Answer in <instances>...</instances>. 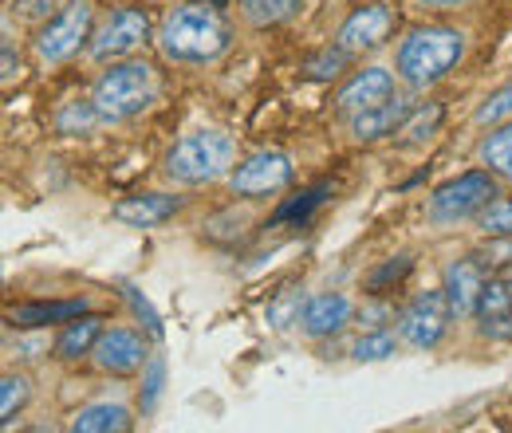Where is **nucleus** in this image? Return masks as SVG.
Returning <instances> with one entry per match:
<instances>
[{"label":"nucleus","instance_id":"423d86ee","mask_svg":"<svg viewBox=\"0 0 512 433\" xmlns=\"http://www.w3.org/2000/svg\"><path fill=\"white\" fill-rule=\"evenodd\" d=\"M91 36V0H71L60 16H52L36 36V56L44 63L71 60Z\"/></svg>","mask_w":512,"mask_h":433},{"label":"nucleus","instance_id":"4be33fe9","mask_svg":"<svg viewBox=\"0 0 512 433\" xmlns=\"http://www.w3.org/2000/svg\"><path fill=\"white\" fill-rule=\"evenodd\" d=\"M300 8H304V0H241V16H245L249 24H256V28L284 24V20H292Z\"/></svg>","mask_w":512,"mask_h":433},{"label":"nucleus","instance_id":"c756f323","mask_svg":"<svg viewBox=\"0 0 512 433\" xmlns=\"http://www.w3.org/2000/svg\"><path fill=\"white\" fill-rule=\"evenodd\" d=\"M300 292H284L272 308H268V323L272 327H288V323H300Z\"/></svg>","mask_w":512,"mask_h":433},{"label":"nucleus","instance_id":"aec40b11","mask_svg":"<svg viewBox=\"0 0 512 433\" xmlns=\"http://www.w3.org/2000/svg\"><path fill=\"white\" fill-rule=\"evenodd\" d=\"M477 162H481L485 170H493L497 178L512 182V119L509 123H501L497 130H489V134L481 138V146H477Z\"/></svg>","mask_w":512,"mask_h":433},{"label":"nucleus","instance_id":"7ed1b4c3","mask_svg":"<svg viewBox=\"0 0 512 433\" xmlns=\"http://www.w3.org/2000/svg\"><path fill=\"white\" fill-rule=\"evenodd\" d=\"M237 166V142L225 130H193L166 154V178L178 186H205L229 178Z\"/></svg>","mask_w":512,"mask_h":433},{"label":"nucleus","instance_id":"bb28decb","mask_svg":"<svg viewBox=\"0 0 512 433\" xmlns=\"http://www.w3.org/2000/svg\"><path fill=\"white\" fill-rule=\"evenodd\" d=\"M477 126H501V123H509L512 119V83H505L501 91H493L481 107H477Z\"/></svg>","mask_w":512,"mask_h":433},{"label":"nucleus","instance_id":"20e7f679","mask_svg":"<svg viewBox=\"0 0 512 433\" xmlns=\"http://www.w3.org/2000/svg\"><path fill=\"white\" fill-rule=\"evenodd\" d=\"M154 99H158V75L142 60L111 63L95 79V91H91V103L99 107L103 123H127L146 107H154Z\"/></svg>","mask_w":512,"mask_h":433},{"label":"nucleus","instance_id":"dca6fc26","mask_svg":"<svg viewBox=\"0 0 512 433\" xmlns=\"http://www.w3.org/2000/svg\"><path fill=\"white\" fill-rule=\"evenodd\" d=\"M410 111H414V107L406 103V95H390V99H386V103H379V107L351 115V138H359V142L386 138V134L402 130V123L410 119Z\"/></svg>","mask_w":512,"mask_h":433},{"label":"nucleus","instance_id":"a878e982","mask_svg":"<svg viewBox=\"0 0 512 433\" xmlns=\"http://www.w3.org/2000/svg\"><path fill=\"white\" fill-rule=\"evenodd\" d=\"M438 123H442V107L438 103H430V107H422V111H410V119L402 123V142L406 146H418V142H426L434 130H438Z\"/></svg>","mask_w":512,"mask_h":433},{"label":"nucleus","instance_id":"393cba45","mask_svg":"<svg viewBox=\"0 0 512 433\" xmlns=\"http://www.w3.org/2000/svg\"><path fill=\"white\" fill-rule=\"evenodd\" d=\"M477 229L489 241H512V197H497L489 209H481Z\"/></svg>","mask_w":512,"mask_h":433},{"label":"nucleus","instance_id":"f704fd0d","mask_svg":"<svg viewBox=\"0 0 512 433\" xmlns=\"http://www.w3.org/2000/svg\"><path fill=\"white\" fill-rule=\"evenodd\" d=\"M127 296H130V304H134V311H138V315H142V319H146V327H150V331H154V335H158V331H162V323H158V315H154V311H150V304H146V300H142V296H138V292H134V288H127Z\"/></svg>","mask_w":512,"mask_h":433},{"label":"nucleus","instance_id":"f257e3e1","mask_svg":"<svg viewBox=\"0 0 512 433\" xmlns=\"http://www.w3.org/2000/svg\"><path fill=\"white\" fill-rule=\"evenodd\" d=\"M158 48L170 63H213L229 48V28L209 4H182L162 20Z\"/></svg>","mask_w":512,"mask_h":433},{"label":"nucleus","instance_id":"5701e85b","mask_svg":"<svg viewBox=\"0 0 512 433\" xmlns=\"http://www.w3.org/2000/svg\"><path fill=\"white\" fill-rule=\"evenodd\" d=\"M398 343H402V335H394V331H386V327H375V331H363V335L351 343V355H355L359 363H383V359H390V355L398 351Z\"/></svg>","mask_w":512,"mask_h":433},{"label":"nucleus","instance_id":"6ab92c4d","mask_svg":"<svg viewBox=\"0 0 512 433\" xmlns=\"http://www.w3.org/2000/svg\"><path fill=\"white\" fill-rule=\"evenodd\" d=\"M99 335H103V319L99 315H75L67 323V331L60 335V343H56V359L75 363L79 355H91L95 343H99Z\"/></svg>","mask_w":512,"mask_h":433},{"label":"nucleus","instance_id":"4468645a","mask_svg":"<svg viewBox=\"0 0 512 433\" xmlns=\"http://www.w3.org/2000/svg\"><path fill=\"white\" fill-rule=\"evenodd\" d=\"M442 292H446V304L453 311V319H473L477 304H481V292H485V272L473 256L465 260H453L446 268V280H442Z\"/></svg>","mask_w":512,"mask_h":433},{"label":"nucleus","instance_id":"7c9ffc66","mask_svg":"<svg viewBox=\"0 0 512 433\" xmlns=\"http://www.w3.org/2000/svg\"><path fill=\"white\" fill-rule=\"evenodd\" d=\"M56 4H60V0H16L12 8H16L20 16H28V20H48V16L56 12Z\"/></svg>","mask_w":512,"mask_h":433},{"label":"nucleus","instance_id":"2eb2a0df","mask_svg":"<svg viewBox=\"0 0 512 433\" xmlns=\"http://www.w3.org/2000/svg\"><path fill=\"white\" fill-rule=\"evenodd\" d=\"M178 209H182V197H170V193H138V197L119 201L111 209V217L119 225H130V229H154V225L170 221Z\"/></svg>","mask_w":512,"mask_h":433},{"label":"nucleus","instance_id":"a211bd4d","mask_svg":"<svg viewBox=\"0 0 512 433\" xmlns=\"http://www.w3.org/2000/svg\"><path fill=\"white\" fill-rule=\"evenodd\" d=\"M130 410L123 402H111V398H103V402H91V406H83V410H75V418H71V430L75 433H119V430H130Z\"/></svg>","mask_w":512,"mask_h":433},{"label":"nucleus","instance_id":"2f4dec72","mask_svg":"<svg viewBox=\"0 0 512 433\" xmlns=\"http://www.w3.org/2000/svg\"><path fill=\"white\" fill-rule=\"evenodd\" d=\"M343 60H347V52L339 48V52H327L323 60H316L308 71H312L316 79H335V75H339V67H343Z\"/></svg>","mask_w":512,"mask_h":433},{"label":"nucleus","instance_id":"b1692460","mask_svg":"<svg viewBox=\"0 0 512 433\" xmlns=\"http://www.w3.org/2000/svg\"><path fill=\"white\" fill-rule=\"evenodd\" d=\"M103 123V115H99V107L87 99H71V103H64L60 107V115H56V130L60 134H91L95 126Z\"/></svg>","mask_w":512,"mask_h":433},{"label":"nucleus","instance_id":"f03ea898","mask_svg":"<svg viewBox=\"0 0 512 433\" xmlns=\"http://www.w3.org/2000/svg\"><path fill=\"white\" fill-rule=\"evenodd\" d=\"M465 56V36L453 28H414L402 44L394 67L410 87H434L438 79H446L449 71Z\"/></svg>","mask_w":512,"mask_h":433},{"label":"nucleus","instance_id":"412c9836","mask_svg":"<svg viewBox=\"0 0 512 433\" xmlns=\"http://www.w3.org/2000/svg\"><path fill=\"white\" fill-rule=\"evenodd\" d=\"M75 315H87V300H64V304H28L12 311V323L20 327H48V323H71Z\"/></svg>","mask_w":512,"mask_h":433},{"label":"nucleus","instance_id":"0eeeda50","mask_svg":"<svg viewBox=\"0 0 512 433\" xmlns=\"http://www.w3.org/2000/svg\"><path fill=\"white\" fill-rule=\"evenodd\" d=\"M449 319H453V311L446 304V292H422L398 315V335L414 351H434L446 335Z\"/></svg>","mask_w":512,"mask_h":433},{"label":"nucleus","instance_id":"72a5a7b5","mask_svg":"<svg viewBox=\"0 0 512 433\" xmlns=\"http://www.w3.org/2000/svg\"><path fill=\"white\" fill-rule=\"evenodd\" d=\"M359 319L367 323V331H375V327H386L390 308H383V304H363V308H359Z\"/></svg>","mask_w":512,"mask_h":433},{"label":"nucleus","instance_id":"f3484780","mask_svg":"<svg viewBox=\"0 0 512 433\" xmlns=\"http://www.w3.org/2000/svg\"><path fill=\"white\" fill-rule=\"evenodd\" d=\"M477 319H481V335L485 339H512L509 280H485V292H481V304H477Z\"/></svg>","mask_w":512,"mask_h":433},{"label":"nucleus","instance_id":"473e14b6","mask_svg":"<svg viewBox=\"0 0 512 433\" xmlns=\"http://www.w3.org/2000/svg\"><path fill=\"white\" fill-rule=\"evenodd\" d=\"M406 268H410V256H398V264H386L383 272H375V276H371V292H379L383 284H390V280H398V276H402Z\"/></svg>","mask_w":512,"mask_h":433},{"label":"nucleus","instance_id":"c9c22d12","mask_svg":"<svg viewBox=\"0 0 512 433\" xmlns=\"http://www.w3.org/2000/svg\"><path fill=\"white\" fill-rule=\"evenodd\" d=\"M422 8H434V12H453V8H465L469 0H418Z\"/></svg>","mask_w":512,"mask_h":433},{"label":"nucleus","instance_id":"cd10ccee","mask_svg":"<svg viewBox=\"0 0 512 433\" xmlns=\"http://www.w3.org/2000/svg\"><path fill=\"white\" fill-rule=\"evenodd\" d=\"M28 378L24 374H4V382H0V414H4V422H12V414L28 402Z\"/></svg>","mask_w":512,"mask_h":433},{"label":"nucleus","instance_id":"1a4fd4ad","mask_svg":"<svg viewBox=\"0 0 512 433\" xmlns=\"http://www.w3.org/2000/svg\"><path fill=\"white\" fill-rule=\"evenodd\" d=\"M150 36V16L142 8H115L107 16V24L95 32V44H91V56L95 60H123L130 56L142 40Z\"/></svg>","mask_w":512,"mask_h":433},{"label":"nucleus","instance_id":"ddd939ff","mask_svg":"<svg viewBox=\"0 0 512 433\" xmlns=\"http://www.w3.org/2000/svg\"><path fill=\"white\" fill-rule=\"evenodd\" d=\"M390 28H394V16L386 12L383 4H367V8L351 12L347 24L339 28V48H343L347 56L375 52L386 36H390Z\"/></svg>","mask_w":512,"mask_h":433},{"label":"nucleus","instance_id":"f8f14e48","mask_svg":"<svg viewBox=\"0 0 512 433\" xmlns=\"http://www.w3.org/2000/svg\"><path fill=\"white\" fill-rule=\"evenodd\" d=\"M390 95H398L394 91V75L386 71V67H367V71H355L347 83H343V91L335 95V107H339V115H359V111H371V107H379L386 103Z\"/></svg>","mask_w":512,"mask_h":433},{"label":"nucleus","instance_id":"9d476101","mask_svg":"<svg viewBox=\"0 0 512 433\" xmlns=\"http://www.w3.org/2000/svg\"><path fill=\"white\" fill-rule=\"evenodd\" d=\"M91 359H95L99 371L130 374V371H138V367H146L150 355H146V343H142L138 331H130V327H111V331L99 335Z\"/></svg>","mask_w":512,"mask_h":433},{"label":"nucleus","instance_id":"c85d7f7f","mask_svg":"<svg viewBox=\"0 0 512 433\" xmlns=\"http://www.w3.org/2000/svg\"><path fill=\"white\" fill-rule=\"evenodd\" d=\"M162 378H166L162 355H150L146 378H142V414H154V406H158V398H162Z\"/></svg>","mask_w":512,"mask_h":433},{"label":"nucleus","instance_id":"6e6552de","mask_svg":"<svg viewBox=\"0 0 512 433\" xmlns=\"http://www.w3.org/2000/svg\"><path fill=\"white\" fill-rule=\"evenodd\" d=\"M288 182H292V162L280 150H256L229 174V189L237 197H264V193L284 189Z\"/></svg>","mask_w":512,"mask_h":433},{"label":"nucleus","instance_id":"9b49d317","mask_svg":"<svg viewBox=\"0 0 512 433\" xmlns=\"http://www.w3.org/2000/svg\"><path fill=\"white\" fill-rule=\"evenodd\" d=\"M351 315H355L351 296H343V292H316L300 308V331L308 339H331V335H339L351 323Z\"/></svg>","mask_w":512,"mask_h":433},{"label":"nucleus","instance_id":"39448f33","mask_svg":"<svg viewBox=\"0 0 512 433\" xmlns=\"http://www.w3.org/2000/svg\"><path fill=\"white\" fill-rule=\"evenodd\" d=\"M497 197H501V186H497V174L493 170L457 174L453 182L434 189V197H430V221L434 225H457V221L481 217V209H489Z\"/></svg>","mask_w":512,"mask_h":433}]
</instances>
